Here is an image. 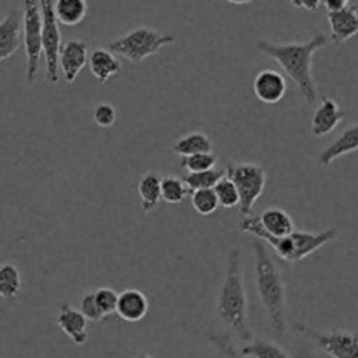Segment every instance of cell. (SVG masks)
<instances>
[{
	"label": "cell",
	"instance_id": "1",
	"mask_svg": "<svg viewBox=\"0 0 358 358\" xmlns=\"http://www.w3.org/2000/svg\"><path fill=\"white\" fill-rule=\"evenodd\" d=\"M327 42L329 38L324 34H318L308 42H292V44L259 41L257 49L275 59L283 72L294 80L304 101L313 105L318 100L317 80L313 77V56L318 49L327 45Z\"/></svg>",
	"mask_w": 358,
	"mask_h": 358
},
{
	"label": "cell",
	"instance_id": "2",
	"mask_svg": "<svg viewBox=\"0 0 358 358\" xmlns=\"http://www.w3.org/2000/svg\"><path fill=\"white\" fill-rule=\"evenodd\" d=\"M217 315L227 327L240 336V339L248 343L254 339L248 325V301L243 285L240 248H233L229 254L226 280L220 287L219 299H217Z\"/></svg>",
	"mask_w": 358,
	"mask_h": 358
},
{
	"label": "cell",
	"instance_id": "3",
	"mask_svg": "<svg viewBox=\"0 0 358 358\" xmlns=\"http://www.w3.org/2000/svg\"><path fill=\"white\" fill-rule=\"evenodd\" d=\"M255 254V285L259 297L271 322L273 331L278 336L287 332V294L282 273L264 248V241H254Z\"/></svg>",
	"mask_w": 358,
	"mask_h": 358
},
{
	"label": "cell",
	"instance_id": "4",
	"mask_svg": "<svg viewBox=\"0 0 358 358\" xmlns=\"http://www.w3.org/2000/svg\"><path fill=\"white\" fill-rule=\"evenodd\" d=\"M240 231L243 233H250L257 236V240L269 243L273 250L276 252L280 259L287 262H299L304 257L311 255L313 252L320 250L327 243L334 241L338 238V229L331 227V229L320 231V233H303V231H294L290 236L285 238H273L262 233L257 226V217H241L240 220Z\"/></svg>",
	"mask_w": 358,
	"mask_h": 358
},
{
	"label": "cell",
	"instance_id": "5",
	"mask_svg": "<svg viewBox=\"0 0 358 358\" xmlns=\"http://www.w3.org/2000/svg\"><path fill=\"white\" fill-rule=\"evenodd\" d=\"M177 38L171 34H161L149 27H138L108 42V51L124 56L131 63H140L149 56L157 55L164 45L173 44Z\"/></svg>",
	"mask_w": 358,
	"mask_h": 358
},
{
	"label": "cell",
	"instance_id": "6",
	"mask_svg": "<svg viewBox=\"0 0 358 358\" xmlns=\"http://www.w3.org/2000/svg\"><path fill=\"white\" fill-rule=\"evenodd\" d=\"M226 178L236 185L240 194L238 210L241 217H248L266 189V170L255 163H229Z\"/></svg>",
	"mask_w": 358,
	"mask_h": 358
},
{
	"label": "cell",
	"instance_id": "7",
	"mask_svg": "<svg viewBox=\"0 0 358 358\" xmlns=\"http://www.w3.org/2000/svg\"><path fill=\"white\" fill-rule=\"evenodd\" d=\"M23 45L27 55V83L31 84L38 76L41 69L42 49V13L41 3L27 0L23 9Z\"/></svg>",
	"mask_w": 358,
	"mask_h": 358
},
{
	"label": "cell",
	"instance_id": "8",
	"mask_svg": "<svg viewBox=\"0 0 358 358\" xmlns=\"http://www.w3.org/2000/svg\"><path fill=\"white\" fill-rule=\"evenodd\" d=\"M42 13V49H44L45 73L49 83L56 84L59 80V51H62V31L55 16V2L41 0Z\"/></svg>",
	"mask_w": 358,
	"mask_h": 358
},
{
	"label": "cell",
	"instance_id": "9",
	"mask_svg": "<svg viewBox=\"0 0 358 358\" xmlns=\"http://www.w3.org/2000/svg\"><path fill=\"white\" fill-rule=\"evenodd\" d=\"M296 331L301 334L310 336L327 355L332 358H358V334L350 331H332L318 332L306 327L304 324H297Z\"/></svg>",
	"mask_w": 358,
	"mask_h": 358
},
{
	"label": "cell",
	"instance_id": "10",
	"mask_svg": "<svg viewBox=\"0 0 358 358\" xmlns=\"http://www.w3.org/2000/svg\"><path fill=\"white\" fill-rule=\"evenodd\" d=\"M23 41V13L10 9L0 21V63L13 58Z\"/></svg>",
	"mask_w": 358,
	"mask_h": 358
},
{
	"label": "cell",
	"instance_id": "11",
	"mask_svg": "<svg viewBox=\"0 0 358 358\" xmlns=\"http://www.w3.org/2000/svg\"><path fill=\"white\" fill-rule=\"evenodd\" d=\"M86 62H90L87 56V44L79 38L65 42L59 51V73L69 84L76 83L80 70L84 69Z\"/></svg>",
	"mask_w": 358,
	"mask_h": 358
},
{
	"label": "cell",
	"instance_id": "12",
	"mask_svg": "<svg viewBox=\"0 0 358 358\" xmlns=\"http://www.w3.org/2000/svg\"><path fill=\"white\" fill-rule=\"evenodd\" d=\"M254 93L262 103H278L287 93V79L278 70H262L254 79Z\"/></svg>",
	"mask_w": 358,
	"mask_h": 358
},
{
	"label": "cell",
	"instance_id": "13",
	"mask_svg": "<svg viewBox=\"0 0 358 358\" xmlns=\"http://www.w3.org/2000/svg\"><path fill=\"white\" fill-rule=\"evenodd\" d=\"M343 119H345V112L339 107L338 101L324 96L317 110H315L313 119H311V133L315 136L329 135V133L338 128Z\"/></svg>",
	"mask_w": 358,
	"mask_h": 358
},
{
	"label": "cell",
	"instance_id": "14",
	"mask_svg": "<svg viewBox=\"0 0 358 358\" xmlns=\"http://www.w3.org/2000/svg\"><path fill=\"white\" fill-rule=\"evenodd\" d=\"M119 318L128 324H136V322L143 320L145 315L149 313V301L147 296L138 289H128L122 290L119 294L117 311Z\"/></svg>",
	"mask_w": 358,
	"mask_h": 358
},
{
	"label": "cell",
	"instance_id": "15",
	"mask_svg": "<svg viewBox=\"0 0 358 358\" xmlns=\"http://www.w3.org/2000/svg\"><path fill=\"white\" fill-rule=\"evenodd\" d=\"M56 325L72 339L76 345H86L87 341V320L79 310L70 304H62L56 317Z\"/></svg>",
	"mask_w": 358,
	"mask_h": 358
},
{
	"label": "cell",
	"instance_id": "16",
	"mask_svg": "<svg viewBox=\"0 0 358 358\" xmlns=\"http://www.w3.org/2000/svg\"><path fill=\"white\" fill-rule=\"evenodd\" d=\"M257 226L262 233L273 238H285L296 231L294 227V220L289 213L278 206H271V208L264 210L261 217H257Z\"/></svg>",
	"mask_w": 358,
	"mask_h": 358
},
{
	"label": "cell",
	"instance_id": "17",
	"mask_svg": "<svg viewBox=\"0 0 358 358\" xmlns=\"http://www.w3.org/2000/svg\"><path fill=\"white\" fill-rule=\"evenodd\" d=\"M329 27H331L332 42L345 44L348 38L358 34V9L355 6H348L339 13L329 14Z\"/></svg>",
	"mask_w": 358,
	"mask_h": 358
},
{
	"label": "cell",
	"instance_id": "18",
	"mask_svg": "<svg viewBox=\"0 0 358 358\" xmlns=\"http://www.w3.org/2000/svg\"><path fill=\"white\" fill-rule=\"evenodd\" d=\"M355 150H358V122L350 126V128H346L331 145L322 150L320 157H318V163L322 166H329L336 159L346 156V154L355 152Z\"/></svg>",
	"mask_w": 358,
	"mask_h": 358
},
{
	"label": "cell",
	"instance_id": "19",
	"mask_svg": "<svg viewBox=\"0 0 358 358\" xmlns=\"http://www.w3.org/2000/svg\"><path fill=\"white\" fill-rule=\"evenodd\" d=\"M90 70L98 83H107L121 72V63L108 49H94L90 55Z\"/></svg>",
	"mask_w": 358,
	"mask_h": 358
},
{
	"label": "cell",
	"instance_id": "20",
	"mask_svg": "<svg viewBox=\"0 0 358 358\" xmlns=\"http://www.w3.org/2000/svg\"><path fill=\"white\" fill-rule=\"evenodd\" d=\"M161 180L157 171H147L140 177L138 180V196L142 201V212L149 213L152 212L161 201Z\"/></svg>",
	"mask_w": 358,
	"mask_h": 358
},
{
	"label": "cell",
	"instance_id": "21",
	"mask_svg": "<svg viewBox=\"0 0 358 358\" xmlns=\"http://www.w3.org/2000/svg\"><path fill=\"white\" fill-rule=\"evenodd\" d=\"M213 143L208 135L201 131H192L178 138L173 145V152L180 157L196 156V154L212 152Z\"/></svg>",
	"mask_w": 358,
	"mask_h": 358
},
{
	"label": "cell",
	"instance_id": "22",
	"mask_svg": "<svg viewBox=\"0 0 358 358\" xmlns=\"http://www.w3.org/2000/svg\"><path fill=\"white\" fill-rule=\"evenodd\" d=\"M86 0H55V16L59 24L76 27L86 17Z\"/></svg>",
	"mask_w": 358,
	"mask_h": 358
},
{
	"label": "cell",
	"instance_id": "23",
	"mask_svg": "<svg viewBox=\"0 0 358 358\" xmlns=\"http://www.w3.org/2000/svg\"><path fill=\"white\" fill-rule=\"evenodd\" d=\"M21 292V273L13 262L0 264V299L14 301Z\"/></svg>",
	"mask_w": 358,
	"mask_h": 358
},
{
	"label": "cell",
	"instance_id": "24",
	"mask_svg": "<svg viewBox=\"0 0 358 358\" xmlns=\"http://www.w3.org/2000/svg\"><path fill=\"white\" fill-rule=\"evenodd\" d=\"M240 353L247 358H290L282 346L262 338L252 339L247 346L241 348Z\"/></svg>",
	"mask_w": 358,
	"mask_h": 358
},
{
	"label": "cell",
	"instance_id": "25",
	"mask_svg": "<svg viewBox=\"0 0 358 358\" xmlns=\"http://www.w3.org/2000/svg\"><path fill=\"white\" fill-rule=\"evenodd\" d=\"M222 178H226V170L213 168L210 171H201V173H187L184 177L185 187L191 189V192L203 191V189H213Z\"/></svg>",
	"mask_w": 358,
	"mask_h": 358
},
{
	"label": "cell",
	"instance_id": "26",
	"mask_svg": "<svg viewBox=\"0 0 358 358\" xmlns=\"http://www.w3.org/2000/svg\"><path fill=\"white\" fill-rule=\"evenodd\" d=\"M191 205L192 208L203 217L212 215V213H215L217 208L220 206L213 189H203V191L191 192Z\"/></svg>",
	"mask_w": 358,
	"mask_h": 358
},
{
	"label": "cell",
	"instance_id": "27",
	"mask_svg": "<svg viewBox=\"0 0 358 358\" xmlns=\"http://www.w3.org/2000/svg\"><path fill=\"white\" fill-rule=\"evenodd\" d=\"M217 154L206 152V154H196V156L180 157V166L187 170L189 173H201V171H210L217 166Z\"/></svg>",
	"mask_w": 358,
	"mask_h": 358
},
{
	"label": "cell",
	"instance_id": "28",
	"mask_svg": "<svg viewBox=\"0 0 358 358\" xmlns=\"http://www.w3.org/2000/svg\"><path fill=\"white\" fill-rule=\"evenodd\" d=\"M185 192H187V187H185L184 180H180L178 177H164L161 180V198L166 203H171V205L182 203Z\"/></svg>",
	"mask_w": 358,
	"mask_h": 358
},
{
	"label": "cell",
	"instance_id": "29",
	"mask_svg": "<svg viewBox=\"0 0 358 358\" xmlns=\"http://www.w3.org/2000/svg\"><path fill=\"white\" fill-rule=\"evenodd\" d=\"M213 191H215L217 199H219V205L224 206V208H236V206H240V194H238L236 185L231 180H227V178H222L213 187Z\"/></svg>",
	"mask_w": 358,
	"mask_h": 358
},
{
	"label": "cell",
	"instance_id": "30",
	"mask_svg": "<svg viewBox=\"0 0 358 358\" xmlns=\"http://www.w3.org/2000/svg\"><path fill=\"white\" fill-rule=\"evenodd\" d=\"M94 297H96V304L100 308V311L103 313V317L108 315H114L117 311V303H119V294L114 289H108V287H101V289L94 290Z\"/></svg>",
	"mask_w": 358,
	"mask_h": 358
},
{
	"label": "cell",
	"instance_id": "31",
	"mask_svg": "<svg viewBox=\"0 0 358 358\" xmlns=\"http://www.w3.org/2000/svg\"><path fill=\"white\" fill-rule=\"evenodd\" d=\"M79 311L84 315V317H86L87 322H94V324H98V322H101L105 318L103 313L100 311V308H98L94 292L84 294L83 299H80Z\"/></svg>",
	"mask_w": 358,
	"mask_h": 358
},
{
	"label": "cell",
	"instance_id": "32",
	"mask_svg": "<svg viewBox=\"0 0 358 358\" xmlns=\"http://www.w3.org/2000/svg\"><path fill=\"white\" fill-rule=\"evenodd\" d=\"M93 119L100 128L107 129L110 128V126H114L115 119H117V112H115L114 105L103 101V103L96 105V108H94L93 112Z\"/></svg>",
	"mask_w": 358,
	"mask_h": 358
},
{
	"label": "cell",
	"instance_id": "33",
	"mask_svg": "<svg viewBox=\"0 0 358 358\" xmlns=\"http://www.w3.org/2000/svg\"><path fill=\"white\" fill-rule=\"evenodd\" d=\"M212 343H213V345L219 346V350L226 357H229V358H247V357L241 355L240 352H236V348H234V345H233V341H231L229 336H212Z\"/></svg>",
	"mask_w": 358,
	"mask_h": 358
},
{
	"label": "cell",
	"instance_id": "34",
	"mask_svg": "<svg viewBox=\"0 0 358 358\" xmlns=\"http://www.w3.org/2000/svg\"><path fill=\"white\" fill-rule=\"evenodd\" d=\"M348 6H350L348 0H325L324 2V7L327 9L329 14L339 13V10L346 9Z\"/></svg>",
	"mask_w": 358,
	"mask_h": 358
},
{
	"label": "cell",
	"instance_id": "35",
	"mask_svg": "<svg viewBox=\"0 0 358 358\" xmlns=\"http://www.w3.org/2000/svg\"><path fill=\"white\" fill-rule=\"evenodd\" d=\"M322 3L324 2H320V0H294L292 6L301 7V9H306V10H318Z\"/></svg>",
	"mask_w": 358,
	"mask_h": 358
},
{
	"label": "cell",
	"instance_id": "36",
	"mask_svg": "<svg viewBox=\"0 0 358 358\" xmlns=\"http://www.w3.org/2000/svg\"><path fill=\"white\" fill-rule=\"evenodd\" d=\"M135 358H154V357L147 355V353H142V355H138V357H135Z\"/></svg>",
	"mask_w": 358,
	"mask_h": 358
},
{
	"label": "cell",
	"instance_id": "37",
	"mask_svg": "<svg viewBox=\"0 0 358 358\" xmlns=\"http://www.w3.org/2000/svg\"><path fill=\"white\" fill-rule=\"evenodd\" d=\"M311 358H315V357H311Z\"/></svg>",
	"mask_w": 358,
	"mask_h": 358
}]
</instances>
